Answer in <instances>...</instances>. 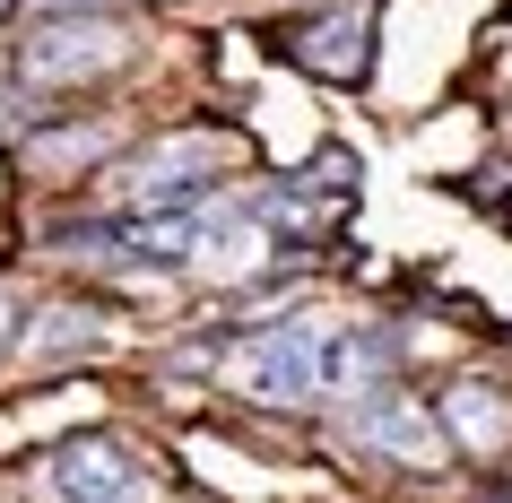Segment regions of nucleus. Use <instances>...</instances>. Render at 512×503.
Segmentation results:
<instances>
[{
  "instance_id": "39448f33",
  "label": "nucleus",
  "mask_w": 512,
  "mask_h": 503,
  "mask_svg": "<svg viewBox=\"0 0 512 503\" xmlns=\"http://www.w3.org/2000/svg\"><path fill=\"white\" fill-rule=\"evenodd\" d=\"M287 53H296L313 79H339V87H348V79H365V70H374V18H365L356 0H339L330 18L296 27V44H287Z\"/></svg>"
},
{
  "instance_id": "1a4fd4ad",
  "label": "nucleus",
  "mask_w": 512,
  "mask_h": 503,
  "mask_svg": "<svg viewBox=\"0 0 512 503\" xmlns=\"http://www.w3.org/2000/svg\"><path fill=\"white\" fill-rule=\"evenodd\" d=\"M304 191H322V200H339V191H356V157H348V148H330V157H313V174H304Z\"/></svg>"
},
{
  "instance_id": "9b49d317",
  "label": "nucleus",
  "mask_w": 512,
  "mask_h": 503,
  "mask_svg": "<svg viewBox=\"0 0 512 503\" xmlns=\"http://www.w3.org/2000/svg\"><path fill=\"white\" fill-rule=\"evenodd\" d=\"M44 18H79V9H105V0H35Z\"/></svg>"
},
{
  "instance_id": "0eeeda50",
  "label": "nucleus",
  "mask_w": 512,
  "mask_h": 503,
  "mask_svg": "<svg viewBox=\"0 0 512 503\" xmlns=\"http://www.w3.org/2000/svg\"><path fill=\"white\" fill-rule=\"evenodd\" d=\"M18 347H27L35 365L87 356V347H105V313H96V304H44V313H35V330H18Z\"/></svg>"
},
{
  "instance_id": "423d86ee",
  "label": "nucleus",
  "mask_w": 512,
  "mask_h": 503,
  "mask_svg": "<svg viewBox=\"0 0 512 503\" xmlns=\"http://www.w3.org/2000/svg\"><path fill=\"white\" fill-rule=\"evenodd\" d=\"M443 425H452L469 451H486V460L512 443V408H504L495 382H452V391H443Z\"/></svg>"
},
{
  "instance_id": "7ed1b4c3",
  "label": "nucleus",
  "mask_w": 512,
  "mask_h": 503,
  "mask_svg": "<svg viewBox=\"0 0 512 503\" xmlns=\"http://www.w3.org/2000/svg\"><path fill=\"white\" fill-rule=\"evenodd\" d=\"M348 434L365 451H382V460H408V469H434V460H443V425H434L408 391H391V382H356Z\"/></svg>"
},
{
  "instance_id": "6e6552de",
  "label": "nucleus",
  "mask_w": 512,
  "mask_h": 503,
  "mask_svg": "<svg viewBox=\"0 0 512 503\" xmlns=\"http://www.w3.org/2000/svg\"><path fill=\"white\" fill-rule=\"evenodd\" d=\"M96 148H105L96 131H44V139H35V157H44V165H87Z\"/></svg>"
},
{
  "instance_id": "f03ea898",
  "label": "nucleus",
  "mask_w": 512,
  "mask_h": 503,
  "mask_svg": "<svg viewBox=\"0 0 512 503\" xmlns=\"http://www.w3.org/2000/svg\"><path fill=\"white\" fill-rule=\"evenodd\" d=\"M243 391L270 399V408H304V399L322 391V321L296 313V321L252 330V347H243Z\"/></svg>"
},
{
  "instance_id": "f257e3e1",
  "label": "nucleus",
  "mask_w": 512,
  "mask_h": 503,
  "mask_svg": "<svg viewBox=\"0 0 512 503\" xmlns=\"http://www.w3.org/2000/svg\"><path fill=\"white\" fill-rule=\"evenodd\" d=\"M131 61V27L113 9H79V18H35L27 44H18V79L27 87H79L105 79Z\"/></svg>"
},
{
  "instance_id": "9d476101",
  "label": "nucleus",
  "mask_w": 512,
  "mask_h": 503,
  "mask_svg": "<svg viewBox=\"0 0 512 503\" xmlns=\"http://www.w3.org/2000/svg\"><path fill=\"white\" fill-rule=\"evenodd\" d=\"M9 347H18V295L0 287V356H9Z\"/></svg>"
},
{
  "instance_id": "ddd939ff",
  "label": "nucleus",
  "mask_w": 512,
  "mask_h": 503,
  "mask_svg": "<svg viewBox=\"0 0 512 503\" xmlns=\"http://www.w3.org/2000/svg\"><path fill=\"white\" fill-rule=\"evenodd\" d=\"M9 9H18V0H0V18H9Z\"/></svg>"
},
{
  "instance_id": "20e7f679",
  "label": "nucleus",
  "mask_w": 512,
  "mask_h": 503,
  "mask_svg": "<svg viewBox=\"0 0 512 503\" xmlns=\"http://www.w3.org/2000/svg\"><path fill=\"white\" fill-rule=\"evenodd\" d=\"M44 495L53 503H139V460L113 434H70L44 460Z\"/></svg>"
},
{
  "instance_id": "f8f14e48",
  "label": "nucleus",
  "mask_w": 512,
  "mask_h": 503,
  "mask_svg": "<svg viewBox=\"0 0 512 503\" xmlns=\"http://www.w3.org/2000/svg\"><path fill=\"white\" fill-rule=\"evenodd\" d=\"M9 131H18V122H0V148H9Z\"/></svg>"
}]
</instances>
